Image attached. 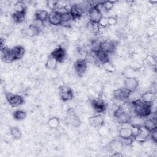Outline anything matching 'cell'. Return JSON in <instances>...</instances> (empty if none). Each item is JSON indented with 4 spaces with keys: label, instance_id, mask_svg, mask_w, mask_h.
<instances>
[{
    "label": "cell",
    "instance_id": "obj_1",
    "mask_svg": "<svg viewBox=\"0 0 157 157\" xmlns=\"http://www.w3.org/2000/svg\"><path fill=\"white\" fill-rule=\"evenodd\" d=\"M131 104L132 112L136 116L142 118H146L152 113L153 105L145 103L140 99L133 101Z\"/></svg>",
    "mask_w": 157,
    "mask_h": 157
},
{
    "label": "cell",
    "instance_id": "obj_2",
    "mask_svg": "<svg viewBox=\"0 0 157 157\" xmlns=\"http://www.w3.org/2000/svg\"><path fill=\"white\" fill-rule=\"evenodd\" d=\"M113 117L119 124H129L131 115V113L123 109L121 105L119 106L113 112Z\"/></svg>",
    "mask_w": 157,
    "mask_h": 157
},
{
    "label": "cell",
    "instance_id": "obj_3",
    "mask_svg": "<svg viewBox=\"0 0 157 157\" xmlns=\"http://www.w3.org/2000/svg\"><path fill=\"white\" fill-rule=\"evenodd\" d=\"M131 94L132 92L130 91L129 90L126 89L125 87L120 88L113 91V98L116 101L120 102L121 103V104H123V103L128 101Z\"/></svg>",
    "mask_w": 157,
    "mask_h": 157
},
{
    "label": "cell",
    "instance_id": "obj_4",
    "mask_svg": "<svg viewBox=\"0 0 157 157\" xmlns=\"http://www.w3.org/2000/svg\"><path fill=\"white\" fill-rule=\"evenodd\" d=\"M5 97L9 104L13 107L20 106L24 103V99L20 94L7 93L5 94Z\"/></svg>",
    "mask_w": 157,
    "mask_h": 157
},
{
    "label": "cell",
    "instance_id": "obj_5",
    "mask_svg": "<svg viewBox=\"0 0 157 157\" xmlns=\"http://www.w3.org/2000/svg\"><path fill=\"white\" fill-rule=\"evenodd\" d=\"M59 96L63 101L67 102L72 99L74 93L70 87L66 85H61L59 88Z\"/></svg>",
    "mask_w": 157,
    "mask_h": 157
},
{
    "label": "cell",
    "instance_id": "obj_6",
    "mask_svg": "<svg viewBox=\"0 0 157 157\" xmlns=\"http://www.w3.org/2000/svg\"><path fill=\"white\" fill-rule=\"evenodd\" d=\"M88 13L89 17V21L94 23H98L99 20L102 17V13L99 9L96 4L89 9V10H88Z\"/></svg>",
    "mask_w": 157,
    "mask_h": 157
},
{
    "label": "cell",
    "instance_id": "obj_7",
    "mask_svg": "<svg viewBox=\"0 0 157 157\" xmlns=\"http://www.w3.org/2000/svg\"><path fill=\"white\" fill-rule=\"evenodd\" d=\"M66 123L74 127H78L80 124V120L78 115L74 112V110L70 109L68 110L66 118Z\"/></svg>",
    "mask_w": 157,
    "mask_h": 157
},
{
    "label": "cell",
    "instance_id": "obj_8",
    "mask_svg": "<svg viewBox=\"0 0 157 157\" xmlns=\"http://www.w3.org/2000/svg\"><path fill=\"white\" fill-rule=\"evenodd\" d=\"M85 7L84 5L75 4L72 5L69 9V13L71 15L72 19L75 20L81 17L85 13Z\"/></svg>",
    "mask_w": 157,
    "mask_h": 157
},
{
    "label": "cell",
    "instance_id": "obj_9",
    "mask_svg": "<svg viewBox=\"0 0 157 157\" xmlns=\"http://www.w3.org/2000/svg\"><path fill=\"white\" fill-rule=\"evenodd\" d=\"M74 68L75 73L79 77H82L85 73L87 69V61L85 59H77L74 64Z\"/></svg>",
    "mask_w": 157,
    "mask_h": 157
},
{
    "label": "cell",
    "instance_id": "obj_10",
    "mask_svg": "<svg viewBox=\"0 0 157 157\" xmlns=\"http://www.w3.org/2000/svg\"><path fill=\"white\" fill-rule=\"evenodd\" d=\"M91 104L93 110L98 113H104L106 110V104L105 101L102 99H93L91 101Z\"/></svg>",
    "mask_w": 157,
    "mask_h": 157
},
{
    "label": "cell",
    "instance_id": "obj_11",
    "mask_svg": "<svg viewBox=\"0 0 157 157\" xmlns=\"http://www.w3.org/2000/svg\"><path fill=\"white\" fill-rule=\"evenodd\" d=\"M150 132V131H149L147 129L142 125L139 127L138 133L133 137V140L140 143H144L147 141L149 137Z\"/></svg>",
    "mask_w": 157,
    "mask_h": 157
},
{
    "label": "cell",
    "instance_id": "obj_12",
    "mask_svg": "<svg viewBox=\"0 0 157 157\" xmlns=\"http://www.w3.org/2000/svg\"><path fill=\"white\" fill-rule=\"evenodd\" d=\"M123 146L124 145L120 139H113L108 143L107 148L109 151L112 153L121 152Z\"/></svg>",
    "mask_w": 157,
    "mask_h": 157
},
{
    "label": "cell",
    "instance_id": "obj_13",
    "mask_svg": "<svg viewBox=\"0 0 157 157\" xmlns=\"http://www.w3.org/2000/svg\"><path fill=\"white\" fill-rule=\"evenodd\" d=\"M116 49V44L114 42L110 40H105L101 42V50L109 54H112L114 53Z\"/></svg>",
    "mask_w": 157,
    "mask_h": 157
},
{
    "label": "cell",
    "instance_id": "obj_14",
    "mask_svg": "<svg viewBox=\"0 0 157 157\" xmlns=\"http://www.w3.org/2000/svg\"><path fill=\"white\" fill-rule=\"evenodd\" d=\"M47 21L53 26L61 25V14L57 10L50 11L48 13Z\"/></svg>",
    "mask_w": 157,
    "mask_h": 157
},
{
    "label": "cell",
    "instance_id": "obj_15",
    "mask_svg": "<svg viewBox=\"0 0 157 157\" xmlns=\"http://www.w3.org/2000/svg\"><path fill=\"white\" fill-rule=\"evenodd\" d=\"M88 121L91 126L99 128L103 126L104 123V118L102 113H98L90 117Z\"/></svg>",
    "mask_w": 157,
    "mask_h": 157
},
{
    "label": "cell",
    "instance_id": "obj_16",
    "mask_svg": "<svg viewBox=\"0 0 157 157\" xmlns=\"http://www.w3.org/2000/svg\"><path fill=\"white\" fill-rule=\"evenodd\" d=\"M139 85V80L136 77H128L124 80V87L132 93L134 92Z\"/></svg>",
    "mask_w": 157,
    "mask_h": 157
},
{
    "label": "cell",
    "instance_id": "obj_17",
    "mask_svg": "<svg viewBox=\"0 0 157 157\" xmlns=\"http://www.w3.org/2000/svg\"><path fill=\"white\" fill-rule=\"evenodd\" d=\"M50 55L55 58L58 63H62L64 61L66 58V53L64 48L58 47L52 51V52L50 53Z\"/></svg>",
    "mask_w": 157,
    "mask_h": 157
},
{
    "label": "cell",
    "instance_id": "obj_18",
    "mask_svg": "<svg viewBox=\"0 0 157 157\" xmlns=\"http://www.w3.org/2000/svg\"><path fill=\"white\" fill-rule=\"evenodd\" d=\"M118 137L121 139H133V132L131 126L120 128L118 131Z\"/></svg>",
    "mask_w": 157,
    "mask_h": 157
},
{
    "label": "cell",
    "instance_id": "obj_19",
    "mask_svg": "<svg viewBox=\"0 0 157 157\" xmlns=\"http://www.w3.org/2000/svg\"><path fill=\"white\" fill-rule=\"evenodd\" d=\"M1 52L2 59L4 60V62L10 63L15 61L12 52V49L6 46L4 48L1 49Z\"/></svg>",
    "mask_w": 157,
    "mask_h": 157
},
{
    "label": "cell",
    "instance_id": "obj_20",
    "mask_svg": "<svg viewBox=\"0 0 157 157\" xmlns=\"http://www.w3.org/2000/svg\"><path fill=\"white\" fill-rule=\"evenodd\" d=\"M146 129H147L149 131H151L155 129H156V116L154 117H150L148 116L147 118H145L143 122V124Z\"/></svg>",
    "mask_w": 157,
    "mask_h": 157
},
{
    "label": "cell",
    "instance_id": "obj_21",
    "mask_svg": "<svg viewBox=\"0 0 157 157\" xmlns=\"http://www.w3.org/2000/svg\"><path fill=\"white\" fill-rule=\"evenodd\" d=\"M11 49L15 61L21 59L25 55V48L21 45H16Z\"/></svg>",
    "mask_w": 157,
    "mask_h": 157
},
{
    "label": "cell",
    "instance_id": "obj_22",
    "mask_svg": "<svg viewBox=\"0 0 157 157\" xmlns=\"http://www.w3.org/2000/svg\"><path fill=\"white\" fill-rule=\"evenodd\" d=\"M140 99L145 103L153 105L155 100V95L151 91H147L141 94Z\"/></svg>",
    "mask_w": 157,
    "mask_h": 157
},
{
    "label": "cell",
    "instance_id": "obj_23",
    "mask_svg": "<svg viewBox=\"0 0 157 157\" xmlns=\"http://www.w3.org/2000/svg\"><path fill=\"white\" fill-rule=\"evenodd\" d=\"M94 55L95 61H97L101 64H104L107 62H109V55L101 50L96 53H93Z\"/></svg>",
    "mask_w": 157,
    "mask_h": 157
},
{
    "label": "cell",
    "instance_id": "obj_24",
    "mask_svg": "<svg viewBox=\"0 0 157 157\" xmlns=\"http://www.w3.org/2000/svg\"><path fill=\"white\" fill-rule=\"evenodd\" d=\"M58 63L57 60L50 55L45 63V67L49 70H55L57 67Z\"/></svg>",
    "mask_w": 157,
    "mask_h": 157
},
{
    "label": "cell",
    "instance_id": "obj_25",
    "mask_svg": "<svg viewBox=\"0 0 157 157\" xmlns=\"http://www.w3.org/2000/svg\"><path fill=\"white\" fill-rule=\"evenodd\" d=\"M48 12L45 10H38L35 13V18H37L43 22H45L48 20Z\"/></svg>",
    "mask_w": 157,
    "mask_h": 157
},
{
    "label": "cell",
    "instance_id": "obj_26",
    "mask_svg": "<svg viewBox=\"0 0 157 157\" xmlns=\"http://www.w3.org/2000/svg\"><path fill=\"white\" fill-rule=\"evenodd\" d=\"M26 13H20L14 12L12 15L13 21L16 23H21L25 20V16Z\"/></svg>",
    "mask_w": 157,
    "mask_h": 157
},
{
    "label": "cell",
    "instance_id": "obj_27",
    "mask_svg": "<svg viewBox=\"0 0 157 157\" xmlns=\"http://www.w3.org/2000/svg\"><path fill=\"white\" fill-rule=\"evenodd\" d=\"M101 42L98 39H93L90 44V49L91 53H96L101 50Z\"/></svg>",
    "mask_w": 157,
    "mask_h": 157
},
{
    "label": "cell",
    "instance_id": "obj_28",
    "mask_svg": "<svg viewBox=\"0 0 157 157\" xmlns=\"http://www.w3.org/2000/svg\"><path fill=\"white\" fill-rule=\"evenodd\" d=\"M14 10L16 12L26 13V6L23 1H18L14 5Z\"/></svg>",
    "mask_w": 157,
    "mask_h": 157
},
{
    "label": "cell",
    "instance_id": "obj_29",
    "mask_svg": "<svg viewBox=\"0 0 157 157\" xmlns=\"http://www.w3.org/2000/svg\"><path fill=\"white\" fill-rule=\"evenodd\" d=\"M25 34L30 37H33L36 35H37L40 33V32L32 25L30 24L26 29H25Z\"/></svg>",
    "mask_w": 157,
    "mask_h": 157
},
{
    "label": "cell",
    "instance_id": "obj_30",
    "mask_svg": "<svg viewBox=\"0 0 157 157\" xmlns=\"http://www.w3.org/2000/svg\"><path fill=\"white\" fill-rule=\"evenodd\" d=\"M114 1H106L101 2V10L102 12V10L104 12H108L112 9L114 6Z\"/></svg>",
    "mask_w": 157,
    "mask_h": 157
},
{
    "label": "cell",
    "instance_id": "obj_31",
    "mask_svg": "<svg viewBox=\"0 0 157 157\" xmlns=\"http://www.w3.org/2000/svg\"><path fill=\"white\" fill-rule=\"evenodd\" d=\"M47 124L50 129H56L59 125V120L56 117H52L48 120Z\"/></svg>",
    "mask_w": 157,
    "mask_h": 157
},
{
    "label": "cell",
    "instance_id": "obj_32",
    "mask_svg": "<svg viewBox=\"0 0 157 157\" xmlns=\"http://www.w3.org/2000/svg\"><path fill=\"white\" fill-rule=\"evenodd\" d=\"M87 28H88V29L91 33H92L93 34H97L99 30L100 26L98 23L89 21L88 23V25H87Z\"/></svg>",
    "mask_w": 157,
    "mask_h": 157
},
{
    "label": "cell",
    "instance_id": "obj_33",
    "mask_svg": "<svg viewBox=\"0 0 157 157\" xmlns=\"http://www.w3.org/2000/svg\"><path fill=\"white\" fill-rule=\"evenodd\" d=\"M10 134L15 139H19L21 137V132L20 129L17 126H13L10 128Z\"/></svg>",
    "mask_w": 157,
    "mask_h": 157
},
{
    "label": "cell",
    "instance_id": "obj_34",
    "mask_svg": "<svg viewBox=\"0 0 157 157\" xmlns=\"http://www.w3.org/2000/svg\"><path fill=\"white\" fill-rule=\"evenodd\" d=\"M26 113L22 110H17L13 113V117L17 120H21L26 118Z\"/></svg>",
    "mask_w": 157,
    "mask_h": 157
},
{
    "label": "cell",
    "instance_id": "obj_35",
    "mask_svg": "<svg viewBox=\"0 0 157 157\" xmlns=\"http://www.w3.org/2000/svg\"><path fill=\"white\" fill-rule=\"evenodd\" d=\"M40 33L45 28V23L44 22L37 19V18H35L34 19V20L33 21V23H31Z\"/></svg>",
    "mask_w": 157,
    "mask_h": 157
},
{
    "label": "cell",
    "instance_id": "obj_36",
    "mask_svg": "<svg viewBox=\"0 0 157 157\" xmlns=\"http://www.w3.org/2000/svg\"><path fill=\"white\" fill-rule=\"evenodd\" d=\"M58 1H48L47 2V5L48 7L51 10V11L56 10L58 7Z\"/></svg>",
    "mask_w": 157,
    "mask_h": 157
},
{
    "label": "cell",
    "instance_id": "obj_37",
    "mask_svg": "<svg viewBox=\"0 0 157 157\" xmlns=\"http://www.w3.org/2000/svg\"><path fill=\"white\" fill-rule=\"evenodd\" d=\"M149 137H150V139L153 140V142L156 143L157 142V129L156 128L150 131Z\"/></svg>",
    "mask_w": 157,
    "mask_h": 157
},
{
    "label": "cell",
    "instance_id": "obj_38",
    "mask_svg": "<svg viewBox=\"0 0 157 157\" xmlns=\"http://www.w3.org/2000/svg\"><path fill=\"white\" fill-rule=\"evenodd\" d=\"M98 24L99 25L100 27H102V28H105L107 26H108V20H107V18L106 17H102V18L99 20V21L98 22Z\"/></svg>",
    "mask_w": 157,
    "mask_h": 157
},
{
    "label": "cell",
    "instance_id": "obj_39",
    "mask_svg": "<svg viewBox=\"0 0 157 157\" xmlns=\"http://www.w3.org/2000/svg\"><path fill=\"white\" fill-rule=\"evenodd\" d=\"M107 20H108V26H114L118 22L117 19L115 17H108Z\"/></svg>",
    "mask_w": 157,
    "mask_h": 157
},
{
    "label": "cell",
    "instance_id": "obj_40",
    "mask_svg": "<svg viewBox=\"0 0 157 157\" xmlns=\"http://www.w3.org/2000/svg\"><path fill=\"white\" fill-rule=\"evenodd\" d=\"M5 47H6L5 46V40L2 38H1V49L4 48Z\"/></svg>",
    "mask_w": 157,
    "mask_h": 157
}]
</instances>
